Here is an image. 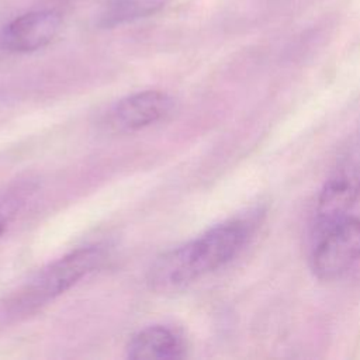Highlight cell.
<instances>
[{"instance_id": "obj_1", "label": "cell", "mask_w": 360, "mask_h": 360, "mask_svg": "<svg viewBox=\"0 0 360 360\" xmlns=\"http://www.w3.org/2000/svg\"><path fill=\"white\" fill-rule=\"evenodd\" d=\"M250 233V221L231 219L167 250L148 270L149 288L156 292H172L222 267L240 252Z\"/></svg>"}, {"instance_id": "obj_2", "label": "cell", "mask_w": 360, "mask_h": 360, "mask_svg": "<svg viewBox=\"0 0 360 360\" xmlns=\"http://www.w3.org/2000/svg\"><path fill=\"white\" fill-rule=\"evenodd\" d=\"M107 252L101 245L79 248L37 271L17 288L3 304L6 318H21L35 312L82 278L97 270L105 260Z\"/></svg>"}, {"instance_id": "obj_3", "label": "cell", "mask_w": 360, "mask_h": 360, "mask_svg": "<svg viewBox=\"0 0 360 360\" xmlns=\"http://www.w3.org/2000/svg\"><path fill=\"white\" fill-rule=\"evenodd\" d=\"M312 239L309 264L319 280L340 278L360 260V218L357 217L349 215Z\"/></svg>"}, {"instance_id": "obj_4", "label": "cell", "mask_w": 360, "mask_h": 360, "mask_svg": "<svg viewBox=\"0 0 360 360\" xmlns=\"http://www.w3.org/2000/svg\"><path fill=\"white\" fill-rule=\"evenodd\" d=\"M360 197V162H342L322 186L314 212V236L349 217Z\"/></svg>"}, {"instance_id": "obj_5", "label": "cell", "mask_w": 360, "mask_h": 360, "mask_svg": "<svg viewBox=\"0 0 360 360\" xmlns=\"http://www.w3.org/2000/svg\"><path fill=\"white\" fill-rule=\"evenodd\" d=\"M174 110V98L160 90H145L117 101L104 120L105 127L118 134L148 128L166 120Z\"/></svg>"}, {"instance_id": "obj_6", "label": "cell", "mask_w": 360, "mask_h": 360, "mask_svg": "<svg viewBox=\"0 0 360 360\" xmlns=\"http://www.w3.org/2000/svg\"><path fill=\"white\" fill-rule=\"evenodd\" d=\"M60 15L52 10L21 14L1 28V49L28 53L46 46L60 30Z\"/></svg>"}, {"instance_id": "obj_7", "label": "cell", "mask_w": 360, "mask_h": 360, "mask_svg": "<svg viewBox=\"0 0 360 360\" xmlns=\"http://www.w3.org/2000/svg\"><path fill=\"white\" fill-rule=\"evenodd\" d=\"M187 345L173 328L153 325L138 330L128 340L125 354L132 360H176L186 356Z\"/></svg>"}, {"instance_id": "obj_8", "label": "cell", "mask_w": 360, "mask_h": 360, "mask_svg": "<svg viewBox=\"0 0 360 360\" xmlns=\"http://www.w3.org/2000/svg\"><path fill=\"white\" fill-rule=\"evenodd\" d=\"M165 6L163 0H107L97 15V25L114 28L159 13Z\"/></svg>"}, {"instance_id": "obj_9", "label": "cell", "mask_w": 360, "mask_h": 360, "mask_svg": "<svg viewBox=\"0 0 360 360\" xmlns=\"http://www.w3.org/2000/svg\"><path fill=\"white\" fill-rule=\"evenodd\" d=\"M34 191L31 183H20L0 194V235L17 218L27 198Z\"/></svg>"}, {"instance_id": "obj_10", "label": "cell", "mask_w": 360, "mask_h": 360, "mask_svg": "<svg viewBox=\"0 0 360 360\" xmlns=\"http://www.w3.org/2000/svg\"><path fill=\"white\" fill-rule=\"evenodd\" d=\"M0 48H1V28H0Z\"/></svg>"}]
</instances>
